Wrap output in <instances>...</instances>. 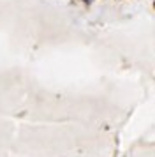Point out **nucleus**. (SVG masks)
<instances>
[{
    "label": "nucleus",
    "mask_w": 155,
    "mask_h": 157,
    "mask_svg": "<svg viewBox=\"0 0 155 157\" xmlns=\"http://www.w3.org/2000/svg\"><path fill=\"white\" fill-rule=\"evenodd\" d=\"M86 2H90V0H86Z\"/></svg>",
    "instance_id": "f257e3e1"
}]
</instances>
